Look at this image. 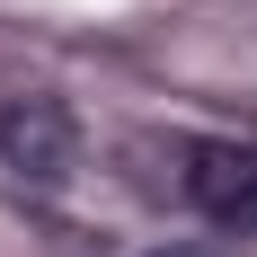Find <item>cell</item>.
<instances>
[{
  "label": "cell",
  "instance_id": "cell-2",
  "mask_svg": "<svg viewBox=\"0 0 257 257\" xmlns=\"http://www.w3.org/2000/svg\"><path fill=\"white\" fill-rule=\"evenodd\" d=\"M178 195L222 239H257V142H186Z\"/></svg>",
  "mask_w": 257,
  "mask_h": 257
},
{
  "label": "cell",
  "instance_id": "cell-1",
  "mask_svg": "<svg viewBox=\"0 0 257 257\" xmlns=\"http://www.w3.org/2000/svg\"><path fill=\"white\" fill-rule=\"evenodd\" d=\"M0 169L27 186H71L80 178V115L45 89L0 98Z\"/></svg>",
  "mask_w": 257,
  "mask_h": 257
},
{
  "label": "cell",
  "instance_id": "cell-3",
  "mask_svg": "<svg viewBox=\"0 0 257 257\" xmlns=\"http://www.w3.org/2000/svg\"><path fill=\"white\" fill-rule=\"evenodd\" d=\"M142 257H231V248H204V239H169V248H142Z\"/></svg>",
  "mask_w": 257,
  "mask_h": 257
}]
</instances>
